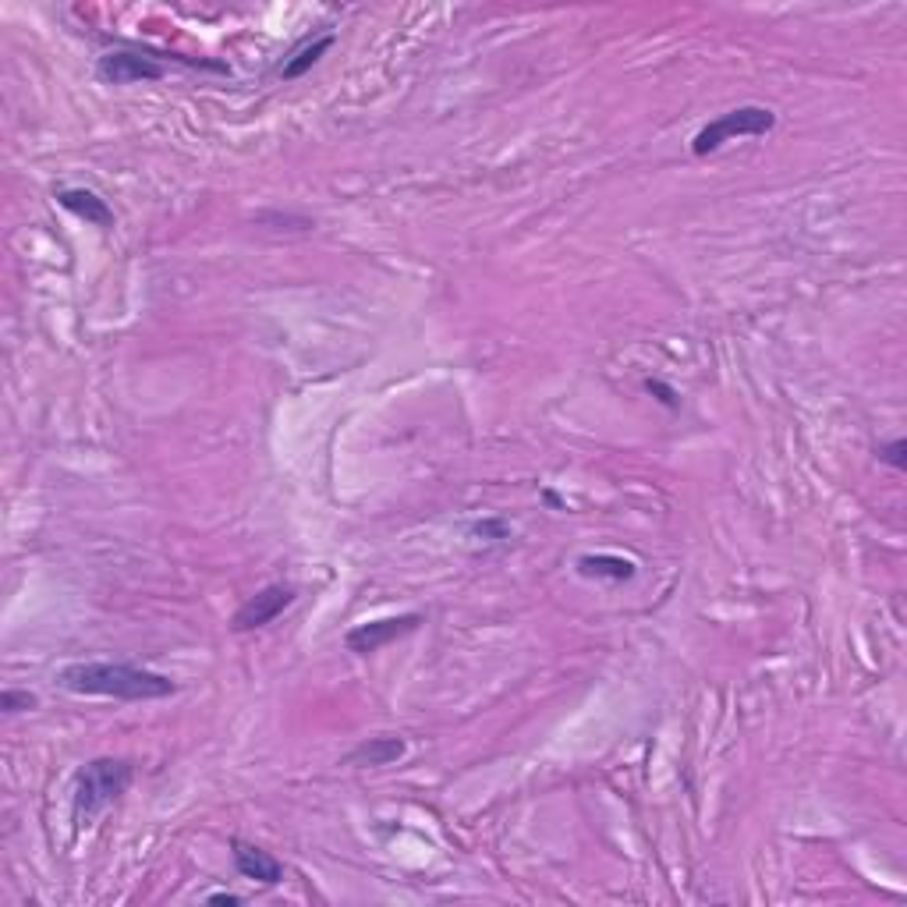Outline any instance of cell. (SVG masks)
<instances>
[{"label": "cell", "instance_id": "13", "mask_svg": "<svg viewBox=\"0 0 907 907\" xmlns=\"http://www.w3.org/2000/svg\"><path fill=\"white\" fill-rule=\"evenodd\" d=\"M876 454H879L883 465L897 468V472H904V468H907V444L904 440H886V444H879Z\"/></svg>", "mask_w": 907, "mask_h": 907}, {"label": "cell", "instance_id": "3", "mask_svg": "<svg viewBox=\"0 0 907 907\" xmlns=\"http://www.w3.org/2000/svg\"><path fill=\"white\" fill-rule=\"evenodd\" d=\"M773 128H776V114L770 107L744 103V107H734L720 117H712L709 125H702L699 135L691 138V153L709 156V153H720L727 143H734V138H759V135H770Z\"/></svg>", "mask_w": 907, "mask_h": 907}, {"label": "cell", "instance_id": "9", "mask_svg": "<svg viewBox=\"0 0 907 907\" xmlns=\"http://www.w3.org/2000/svg\"><path fill=\"white\" fill-rule=\"evenodd\" d=\"M408 752V741L405 738H394V734H379V738H369V741H362L355 744L352 752H347V765H369V770H376V765H394L397 759H405Z\"/></svg>", "mask_w": 907, "mask_h": 907}, {"label": "cell", "instance_id": "12", "mask_svg": "<svg viewBox=\"0 0 907 907\" xmlns=\"http://www.w3.org/2000/svg\"><path fill=\"white\" fill-rule=\"evenodd\" d=\"M40 699L32 691H19V688H4L0 691V709L8 712V717H14V712H29V709H37Z\"/></svg>", "mask_w": 907, "mask_h": 907}, {"label": "cell", "instance_id": "16", "mask_svg": "<svg viewBox=\"0 0 907 907\" xmlns=\"http://www.w3.org/2000/svg\"><path fill=\"white\" fill-rule=\"evenodd\" d=\"M206 900L209 904H241V897L238 894H227V889H220V894H209Z\"/></svg>", "mask_w": 907, "mask_h": 907}, {"label": "cell", "instance_id": "8", "mask_svg": "<svg viewBox=\"0 0 907 907\" xmlns=\"http://www.w3.org/2000/svg\"><path fill=\"white\" fill-rule=\"evenodd\" d=\"M54 199H58L61 209L75 213L85 223L103 227V231H111V227H114V209L107 206V199H100L93 188H61Z\"/></svg>", "mask_w": 907, "mask_h": 907}, {"label": "cell", "instance_id": "2", "mask_svg": "<svg viewBox=\"0 0 907 907\" xmlns=\"http://www.w3.org/2000/svg\"><path fill=\"white\" fill-rule=\"evenodd\" d=\"M135 780V765L128 759H93L85 762L79 776H75V794H72V812L75 823L85 826L93 819L111 809L114 801L132 788Z\"/></svg>", "mask_w": 907, "mask_h": 907}, {"label": "cell", "instance_id": "7", "mask_svg": "<svg viewBox=\"0 0 907 907\" xmlns=\"http://www.w3.org/2000/svg\"><path fill=\"white\" fill-rule=\"evenodd\" d=\"M231 858L241 879H252L259 886H277L284 879V865L273 858L270 851L246 844V841H231Z\"/></svg>", "mask_w": 907, "mask_h": 907}, {"label": "cell", "instance_id": "15", "mask_svg": "<svg viewBox=\"0 0 907 907\" xmlns=\"http://www.w3.org/2000/svg\"><path fill=\"white\" fill-rule=\"evenodd\" d=\"M472 532H476V535H497V539H511L508 525H503L500 518H486V521H479V525H476Z\"/></svg>", "mask_w": 907, "mask_h": 907}, {"label": "cell", "instance_id": "6", "mask_svg": "<svg viewBox=\"0 0 907 907\" xmlns=\"http://www.w3.org/2000/svg\"><path fill=\"white\" fill-rule=\"evenodd\" d=\"M294 600H299V588L284 585V582H273L267 588H259L256 596H249L246 603L234 609L231 627H234L238 635L241 632H256V627H267V624H273L277 617H281Z\"/></svg>", "mask_w": 907, "mask_h": 907}, {"label": "cell", "instance_id": "14", "mask_svg": "<svg viewBox=\"0 0 907 907\" xmlns=\"http://www.w3.org/2000/svg\"><path fill=\"white\" fill-rule=\"evenodd\" d=\"M642 387H645V394H653L663 408H670V411H677V408H680L677 390H674V387H667V383H663V379H645Z\"/></svg>", "mask_w": 907, "mask_h": 907}, {"label": "cell", "instance_id": "5", "mask_svg": "<svg viewBox=\"0 0 907 907\" xmlns=\"http://www.w3.org/2000/svg\"><path fill=\"white\" fill-rule=\"evenodd\" d=\"M423 624H426L423 614H400V617L365 621V624L352 627V632L344 635V645H347V653H355V656H373V653L383 649V645H390V642H397V638H405V635L418 632Z\"/></svg>", "mask_w": 907, "mask_h": 907}, {"label": "cell", "instance_id": "1", "mask_svg": "<svg viewBox=\"0 0 907 907\" xmlns=\"http://www.w3.org/2000/svg\"><path fill=\"white\" fill-rule=\"evenodd\" d=\"M58 685L72 695H100L117 702H156L178 691V680L153 674L135 663H72L58 674Z\"/></svg>", "mask_w": 907, "mask_h": 907}, {"label": "cell", "instance_id": "4", "mask_svg": "<svg viewBox=\"0 0 907 907\" xmlns=\"http://www.w3.org/2000/svg\"><path fill=\"white\" fill-rule=\"evenodd\" d=\"M167 67L160 58L146 54V50H107L96 61V79L107 85H138V82H160Z\"/></svg>", "mask_w": 907, "mask_h": 907}, {"label": "cell", "instance_id": "11", "mask_svg": "<svg viewBox=\"0 0 907 907\" xmlns=\"http://www.w3.org/2000/svg\"><path fill=\"white\" fill-rule=\"evenodd\" d=\"M337 43V37L334 32H323V37H316V40H305L299 50H294L291 58H284V64H281V79H302L305 72H312V67H316L320 61H323V54L330 46Z\"/></svg>", "mask_w": 907, "mask_h": 907}, {"label": "cell", "instance_id": "10", "mask_svg": "<svg viewBox=\"0 0 907 907\" xmlns=\"http://www.w3.org/2000/svg\"><path fill=\"white\" fill-rule=\"evenodd\" d=\"M578 574L596 582H632L638 574V564L617 553H585L578 556Z\"/></svg>", "mask_w": 907, "mask_h": 907}]
</instances>
